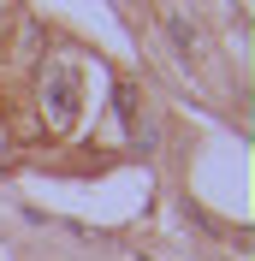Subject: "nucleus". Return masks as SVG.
Wrapping results in <instances>:
<instances>
[{
    "label": "nucleus",
    "instance_id": "obj_1",
    "mask_svg": "<svg viewBox=\"0 0 255 261\" xmlns=\"http://www.w3.org/2000/svg\"><path fill=\"white\" fill-rule=\"evenodd\" d=\"M42 113H48L54 130H71V119H78V71L71 65H54L48 83H42Z\"/></svg>",
    "mask_w": 255,
    "mask_h": 261
},
{
    "label": "nucleus",
    "instance_id": "obj_2",
    "mask_svg": "<svg viewBox=\"0 0 255 261\" xmlns=\"http://www.w3.org/2000/svg\"><path fill=\"white\" fill-rule=\"evenodd\" d=\"M113 101H119V119H125V125H137V89H131V83H119V89H113Z\"/></svg>",
    "mask_w": 255,
    "mask_h": 261
},
{
    "label": "nucleus",
    "instance_id": "obj_3",
    "mask_svg": "<svg viewBox=\"0 0 255 261\" xmlns=\"http://www.w3.org/2000/svg\"><path fill=\"white\" fill-rule=\"evenodd\" d=\"M166 30H172V42H178V48H184V54H190V48H196V36H190V30H184V24H178V18H166Z\"/></svg>",
    "mask_w": 255,
    "mask_h": 261
}]
</instances>
